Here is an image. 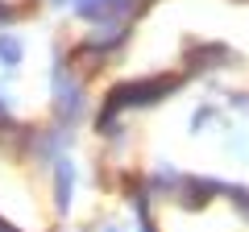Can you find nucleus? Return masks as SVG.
Listing matches in <instances>:
<instances>
[{"mask_svg":"<svg viewBox=\"0 0 249 232\" xmlns=\"http://www.w3.org/2000/svg\"><path fill=\"white\" fill-rule=\"evenodd\" d=\"M0 58H4V63H17L21 58V42L17 37H0Z\"/></svg>","mask_w":249,"mask_h":232,"instance_id":"nucleus-1","label":"nucleus"}]
</instances>
